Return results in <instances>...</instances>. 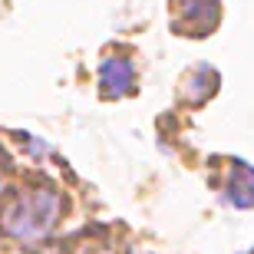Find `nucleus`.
Segmentation results:
<instances>
[{"mask_svg":"<svg viewBox=\"0 0 254 254\" xmlns=\"http://www.w3.org/2000/svg\"><path fill=\"white\" fill-rule=\"evenodd\" d=\"M63 218V198L57 189H23L7 201L0 225L17 241H40L47 238Z\"/></svg>","mask_w":254,"mask_h":254,"instance_id":"nucleus-1","label":"nucleus"},{"mask_svg":"<svg viewBox=\"0 0 254 254\" xmlns=\"http://www.w3.org/2000/svg\"><path fill=\"white\" fill-rule=\"evenodd\" d=\"M225 198L238 208H251L254 205V169L238 165L235 175L225 182Z\"/></svg>","mask_w":254,"mask_h":254,"instance_id":"nucleus-4","label":"nucleus"},{"mask_svg":"<svg viewBox=\"0 0 254 254\" xmlns=\"http://www.w3.org/2000/svg\"><path fill=\"white\" fill-rule=\"evenodd\" d=\"M99 86H103V96H129L132 86H135V66L132 60H106L103 69H99Z\"/></svg>","mask_w":254,"mask_h":254,"instance_id":"nucleus-3","label":"nucleus"},{"mask_svg":"<svg viewBox=\"0 0 254 254\" xmlns=\"http://www.w3.org/2000/svg\"><path fill=\"white\" fill-rule=\"evenodd\" d=\"M189 7H179L175 27L189 30L185 37H205L218 23V0H185Z\"/></svg>","mask_w":254,"mask_h":254,"instance_id":"nucleus-2","label":"nucleus"}]
</instances>
